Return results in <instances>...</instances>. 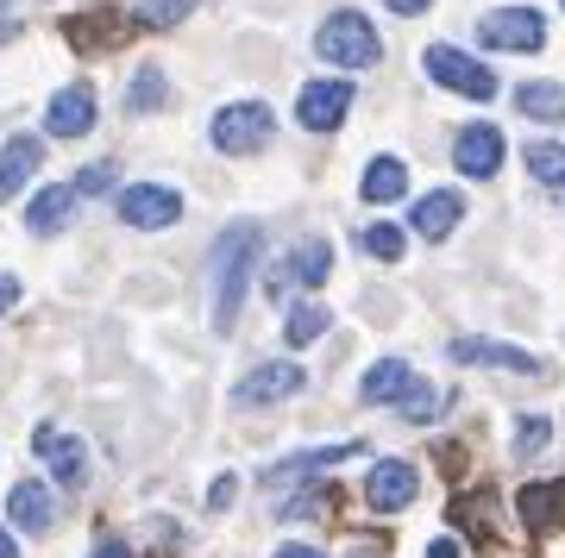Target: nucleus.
Listing matches in <instances>:
<instances>
[{"mask_svg":"<svg viewBox=\"0 0 565 558\" xmlns=\"http://www.w3.org/2000/svg\"><path fill=\"white\" fill-rule=\"evenodd\" d=\"M0 558H20V539H13V527H0Z\"/></svg>","mask_w":565,"mask_h":558,"instance_id":"41","label":"nucleus"},{"mask_svg":"<svg viewBox=\"0 0 565 558\" xmlns=\"http://www.w3.org/2000/svg\"><path fill=\"white\" fill-rule=\"evenodd\" d=\"M270 558H327V552H315V546H277Z\"/></svg>","mask_w":565,"mask_h":558,"instance_id":"39","label":"nucleus"},{"mask_svg":"<svg viewBox=\"0 0 565 558\" xmlns=\"http://www.w3.org/2000/svg\"><path fill=\"white\" fill-rule=\"evenodd\" d=\"M7 39H20V7L13 0H0V44Z\"/></svg>","mask_w":565,"mask_h":558,"instance_id":"35","label":"nucleus"},{"mask_svg":"<svg viewBox=\"0 0 565 558\" xmlns=\"http://www.w3.org/2000/svg\"><path fill=\"white\" fill-rule=\"evenodd\" d=\"M132 32H139V20H126L120 7H88V13H70V20H63V39H70V51H82V57L120 51Z\"/></svg>","mask_w":565,"mask_h":558,"instance_id":"5","label":"nucleus"},{"mask_svg":"<svg viewBox=\"0 0 565 558\" xmlns=\"http://www.w3.org/2000/svg\"><path fill=\"white\" fill-rule=\"evenodd\" d=\"M233 502H239V477H214L207 483V515H226Z\"/></svg>","mask_w":565,"mask_h":558,"instance_id":"34","label":"nucleus"},{"mask_svg":"<svg viewBox=\"0 0 565 558\" xmlns=\"http://www.w3.org/2000/svg\"><path fill=\"white\" fill-rule=\"evenodd\" d=\"M7 515H13V527L20 534H51V521H57V502H51V490H44L39 477H20L13 490H7Z\"/></svg>","mask_w":565,"mask_h":558,"instance_id":"17","label":"nucleus"},{"mask_svg":"<svg viewBox=\"0 0 565 558\" xmlns=\"http://www.w3.org/2000/svg\"><path fill=\"white\" fill-rule=\"evenodd\" d=\"M359 195L371 201V207H384V201H403V195H408V170H403V158H371V163H364Z\"/></svg>","mask_w":565,"mask_h":558,"instance_id":"22","label":"nucleus"},{"mask_svg":"<svg viewBox=\"0 0 565 558\" xmlns=\"http://www.w3.org/2000/svg\"><path fill=\"white\" fill-rule=\"evenodd\" d=\"M478 39H484L490 51H522V57H534L546 44V20L534 7H497V13L478 20Z\"/></svg>","mask_w":565,"mask_h":558,"instance_id":"8","label":"nucleus"},{"mask_svg":"<svg viewBox=\"0 0 565 558\" xmlns=\"http://www.w3.org/2000/svg\"><path fill=\"white\" fill-rule=\"evenodd\" d=\"M515 114L541 126H565V88L559 82H522L515 88Z\"/></svg>","mask_w":565,"mask_h":558,"instance_id":"23","label":"nucleus"},{"mask_svg":"<svg viewBox=\"0 0 565 558\" xmlns=\"http://www.w3.org/2000/svg\"><path fill=\"white\" fill-rule=\"evenodd\" d=\"M207 139L226 158H252V151H264V144L277 139V114L264 100H226L221 114L207 120Z\"/></svg>","mask_w":565,"mask_h":558,"instance_id":"3","label":"nucleus"},{"mask_svg":"<svg viewBox=\"0 0 565 558\" xmlns=\"http://www.w3.org/2000/svg\"><path fill=\"white\" fill-rule=\"evenodd\" d=\"M396 408H403L408 427H427V420H440L446 408H452V396H446V389H434L427 377H415V383H408V396L396 401Z\"/></svg>","mask_w":565,"mask_h":558,"instance_id":"26","label":"nucleus"},{"mask_svg":"<svg viewBox=\"0 0 565 558\" xmlns=\"http://www.w3.org/2000/svg\"><path fill=\"white\" fill-rule=\"evenodd\" d=\"M422 69H427L434 88H452V95H465V100H497V76H490L478 57H465L459 44H427Z\"/></svg>","mask_w":565,"mask_h":558,"instance_id":"4","label":"nucleus"},{"mask_svg":"<svg viewBox=\"0 0 565 558\" xmlns=\"http://www.w3.org/2000/svg\"><path fill=\"white\" fill-rule=\"evenodd\" d=\"M302 389H308V371L296 358H264V364H252V371L239 377L233 401H239V408H270V401L302 396Z\"/></svg>","mask_w":565,"mask_h":558,"instance_id":"6","label":"nucleus"},{"mask_svg":"<svg viewBox=\"0 0 565 558\" xmlns=\"http://www.w3.org/2000/svg\"><path fill=\"white\" fill-rule=\"evenodd\" d=\"M327 308L321 301H296V308H289V320H282V345H289V352H302V345H315L327 333Z\"/></svg>","mask_w":565,"mask_h":558,"instance_id":"25","label":"nucleus"},{"mask_svg":"<svg viewBox=\"0 0 565 558\" xmlns=\"http://www.w3.org/2000/svg\"><path fill=\"white\" fill-rule=\"evenodd\" d=\"M214 333H233V320L245 308V289H252V270L264 264V226L258 219H233L214 233Z\"/></svg>","mask_w":565,"mask_h":558,"instance_id":"1","label":"nucleus"},{"mask_svg":"<svg viewBox=\"0 0 565 558\" xmlns=\"http://www.w3.org/2000/svg\"><path fill=\"white\" fill-rule=\"evenodd\" d=\"M315 57L333 63V69H377L384 63V39H377V25L364 20L359 7H340L315 32Z\"/></svg>","mask_w":565,"mask_h":558,"instance_id":"2","label":"nucleus"},{"mask_svg":"<svg viewBox=\"0 0 565 558\" xmlns=\"http://www.w3.org/2000/svg\"><path fill=\"white\" fill-rule=\"evenodd\" d=\"M114 182H120V163L102 158V163H88V170L70 182V189H76V201H82V195H114Z\"/></svg>","mask_w":565,"mask_h":558,"instance_id":"33","label":"nucleus"},{"mask_svg":"<svg viewBox=\"0 0 565 558\" xmlns=\"http://www.w3.org/2000/svg\"><path fill=\"white\" fill-rule=\"evenodd\" d=\"M446 358L465 364V371H509V377H546V364L522 345L503 340H446Z\"/></svg>","mask_w":565,"mask_h":558,"instance_id":"7","label":"nucleus"},{"mask_svg":"<svg viewBox=\"0 0 565 558\" xmlns=\"http://www.w3.org/2000/svg\"><path fill=\"white\" fill-rule=\"evenodd\" d=\"M415 490H422V471H415L408 459H377L371 471H364V508H371V515H396V508H408Z\"/></svg>","mask_w":565,"mask_h":558,"instance_id":"10","label":"nucleus"},{"mask_svg":"<svg viewBox=\"0 0 565 558\" xmlns=\"http://www.w3.org/2000/svg\"><path fill=\"white\" fill-rule=\"evenodd\" d=\"M390 13H427V7H434V0H384Z\"/></svg>","mask_w":565,"mask_h":558,"instance_id":"38","label":"nucleus"},{"mask_svg":"<svg viewBox=\"0 0 565 558\" xmlns=\"http://www.w3.org/2000/svg\"><path fill=\"white\" fill-rule=\"evenodd\" d=\"M282 270H289V282H302V289H321V282L333 277V245H327V239H302L296 251H289Z\"/></svg>","mask_w":565,"mask_h":558,"instance_id":"24","label":"nucleus"},{"mask_svg":"<svg viewBox=\"0 0 565 558\" xmlns=\"http://www.w3.org/2000/svg\"><path fill=\"white\" fill-rule=\"evenodd\" d=\"M195 7H202V0H145V7H139V25H158V32H163V25H182Z\"/></svg>","mask_w":565,"mask_h":558,"instance_id":"32","label":"nucleus"},{"mask_svg":"<svg viewBox=\"0 0 565 558\" xmlns=\"http://www.w3.org/2000/svg\"><path fill=\"white\" fill-rule=\"evenodd\" d=\"M70 214H76V189H70V182H51V189H39L32 207H25V233H32V239H51V233L70 226Z\"/></svg>","mask_w":565,"mask_h":558,"instance_id":"20","label":"nucleus"},{"mask_svg":"<svg viewBox=\"0 0 565 558\" xmlns=\"http://www.w3.org/2000/svg\"><path fill=\"white\" fill-rule=\"evenodd\" d=\"M44 132H51V139H88V132H95V88H88V82H70L63 95H51Z\"/></svg>","mask_w":565,"mask_h":558,"instance_id":"15","label":"nucleus"},{"mask_svg":"<svg viewBox=\"0 0 565 558\" xmlns=\"http://www.w3.org/2000/svg\"><path fill=\"white\" fill-rule=\"evenodd\" d=\"M408 383H415V364H403V358H377L371 371H364V383H359V401H364V408L403 401V396H408Z\"/></svg>","mask_w":565,"mask_h":558,"instance_id":"21","label":"nucleus"},{"mask_svg":"<svg viewBox=\"0 0 565 558\" xmlns=\"http://www.w3.org/2000/svg\"><path fill=\"white\" fill-rule=\"evenodd\" d=\"M88 558H132V546H126V539H102Z\"/></svg>","mask_w":565,"mask_h":558,"instance_id":"36","label":"nucleus"},{"mask_svg":"<svg viewBox=\"0 0 565 558\" xmlns=\"http://www.w3.org/2000/svg\"><path fill=\"white\" fill-rule=\"evenodd\" d=\"M32 452L51 464V483H63V496H76L82 483H88V446L76 433H57L51 420H44L39 433H32Z\"/></svg>","mask_w":565,"mask_h":558,"instance_id":"11","label":"nucleus"},{"mask_svg":"<svg viewBox=\"0 0 565 558\" xmlns=\"http://www.w3.org/2000/svg\"><path fill=\"white\" fill-rule=\"evenodd\" d=\"M163 100H170V82H163L158 63H145L139 76H132V88H126V114H158Z\"/></svg>","mask_w":565,"mask_h":558,"instance_id":"29","label":"nucleus"},{"mask_svg":"<svg viewBox=\"0 0 565 558\" xmlns=\"http://www.w3.org/2000/svg\"><path fill=\"white\" fill-rule=\"evenodd\" d=\"M503 158H509V139H503V126H490V120L465 126L459 139H452V163H459L471 182H490L503 170Z\"/></svg>","mask_w":565,"mask_h":558,"instance_id":"12","label":"nucleus"},{"mask_svg":"<svg viewBox=\"0 0 565 558\" xmlns=\"http://www.w3.org/2000/svg\"><path fill=\"white\" fill-rule=\"evenodd\" d=\"M120 219L132 233H163L182 219V195L163 182H132V189H120Z\"/></svg>","mask_w":565,"mask_h":558,"instance_id":"9","label":"nucleus"},{"mask_svg":"<svg viewBox=\"0 0 565 558\" xmlns=\"http://www.w3.org/2000/svg\"><path fill=\"white\" fill-rule=\"evenodd\" d=\"M515 515H522L534 534H559L565 527V477L522 483V490H515Z\"/></svg>","mask_w":565,"mask_h":558,"instance_id":"16","label":"nucleus"},{"mask_svg":"<svg viewBox=\"0 0 565 558\" xmlns=\"http://www.w3.org/2000/svg\"><path fill=\"white\" fill-rule=\"evenodd\" d=\"M427 558H459V539H434V546H427Z\"/></svg>","mask_w":565,"mask_h":558,"instance_id":"40","label":"nucleus"},{"mask_svg":"<svg viewBox=\"0 0 565 558\" xmlns=\"http://www.w3.org/2000/svg\"><path fill=\"white\" fill-rule=\"evenodd\" d=\"M359 251H371L377 264H396L408 251V233L403 226H390V219H377V226H359Z\"/></svg>","mask_w":565,"mask_h":558,"instance_id":"30","label":"nucleus"},{"mask_svg":"<svg viewBox=\"0 0 565 558\" xmlns=\"http://www.w3.org/2000/svg\"><path fill=\"white\" fill-rule=\"evenodd\" d=\"M359 452H364L359 439H340V446H321V452H289L282 464H270V471H264V496H282V490H296V483H315V471L359 459Z\"/></svg>","mask_w":565,"mask_h":558,"instance_id":"13","label":"nucleus"},{"mask_svg":"<svg viewBox=\"0 0 565 558\" xmlns=\"http://www.w3.org/2000/svg\"><path fill=\"white\" fill-rule=\"evenodd\" d=\"M559 7H565V0H559Z\"/></svg>","mask_w":565,"mask_h":558,"instance_id":"42","label":"nucleus"},{"mask_svg":"<svg viewBox=\"0 0 565 558\" xmlns=\"http://www.w3.org/2000/svg\"><path fill=\"white\" fill-rule=\"evenodd\" d=\"M13 301H20V277H0V314H7Z\"/></svg>","mask_w":565,"mask_h":558,"instance_id":"37","label":"nucleus"},{"mask_svg":"<svg viewBox=\"0 0 565 558\" xmlns=\"http://www.w3.org/2000/svg\"><path fill=\"white\" fill-rule=\"evenodd\" d=\"M490 515H497V496H490V490H471V496L452 502V527H471L484 546L497 539V521H490Z\"/></svg>","mask_w":565,"mask_h":558,"instance_id":"27","label":"nucleus"},{"mask_svg":"<svg viewBox=\"0 0 565 558\" xmlns=\"http://www.w3.org/2000/svg\"><path fill=\"white\" fill-rule=\"evenodd\" d=\"M522 163H527V176H534V182H546V189H559V195H565V144L534 139L522 151Z\"/></svg>","mask_w":565,"mask_h":558,"instance_id":"28","label":"nucleus"},{"mask_svg":"<svg viewBox=\"0 0 565 558\" xmlns=\"http://www.w3.org/2000/svg\"><path fill=\"white\" fill-rule=\"evenodd\" d=\"M352 100H359L352 82H308L302 95H296V120H302L308 132H333V126L352 114Z\"/></svg>","mask_w":565,"mask_h":558,"instance_id":"14","label":"nucleus"},{"mask_svg":"<svg viewBox=\"0 0 565 558\" xmlns=\"http://www.w3.org/2000/svg\"><path fill=\"white\" fill-rule=\"evenodd\" d=\"M39 163H44V144L32 132H13V139L0 144V201L20 195L25 182L39 176Z\"/></svg>","mask_w":565,"mask_h":558,"instance_id":"18","label":"nucleus"},{"mask_svg":"<svg viewBox=\"0 0 565 558\" xmlns=\"http://www.w3.org/2000/svg\"><path fill=\"white\" fill-rule=\"evenodd\" d=\"M546 439H553V420L546 415H515V427H509V452H515V459H541Z\"/></svg>","mask_w":565,"mask_h":558,"instance_id":"31","label":"nucleus"},{"mask_svg":"<svg viewBox=\"0 0 565 558\" xmlns=\"http://www.w3.org/2000/svg\"><path fill=\"white\" fill-rule=\"evenodd\" d=\"M465 219V195L459 189H434V195L415 201V214H408V226L422 233V239H452V226Z\"/></svg>","mask_w":565,"mask_h":558,"instance_id":"19","label":"nucleus"}]
</instances>
